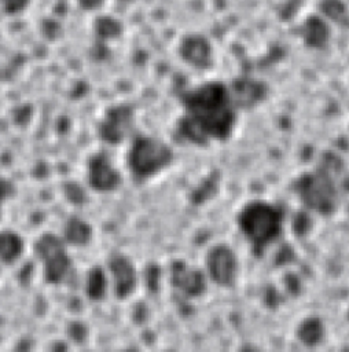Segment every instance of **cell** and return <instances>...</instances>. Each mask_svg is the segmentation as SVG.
<instances>
[{
  "label": "cell",
  "mask_w": 349,
  "mask_h": 352,
  "mask_svg": "<svg viewBox=\"0 0 349 352\" xmlns=\"http://www.w3.org/2000/svg\"><path fill=\"white\" fill-rule=\"evenodd\" d=\"M184 104L188 111V128L195 136L223 139L232 131L235 113L223 85L217 82L201 85L187 94Z\"/></svg>",
  "instance_id": "6da1fadb"
},
{
  "label": "cell",
  "mask_w": 349,
  "mask_h": 352,
  "mask_svg": "<svg viewBox=\"0 0 349 352\" xmlns=\"http://www.w3.org/2000/svg\"><path fill=\"white\" fill-rule=\"evenodd\" d=\"M239 227L256 248H264L280 234L282 216L273 205L253 202L240 212Z\"/></svg>",
  "instance_id": "7a4b0ae2"
},
{
  "label": "cell",
  "mask_w": 349,
  "mask_h": 352,
  "mask_svg": "<svg viewBox=\"0 0 349 352\" xmlns=\"http://www.w3.org/2000/svg\"><path fill=\"white\" fill-rule=\"evenodd\" d=\"M300 195L301 201L315 212L331 213L335 209V186L324 173L305 175L300 182Z\"/></svg>",
  "instance_id": "3957f363"
},
{
  "label": "cell",
  "mask_w": 349,
  "mask_h": 352,
  "mask_svg": "<svg viewBox=\"0 0 349 352\" xmlns=\"http://www.w3.org/2000/svg\"><path fill=\"white\" fill-rule=\"evenodd\" d=\"M172 160L170 148L154 138H140L135 142L131 153V161L136 172L151 175L165 168Z\"/></svg>",
  "instance_id": "277c9868"
},
{
  "label": "cell",
  "mask_w": 349,
  "mask_h": 352,
  "mask_svg": "<svg viewBox=\"0 0 349 352\" xmlns=\"http://www.w3.org/2000/svg\"><path fill=\"white\" fill-rule=\"evenodd\" d=\"M207 270L212 279L218 285H231L236 276L235 254L228 248H214L207 256Z\"/></svg>",
  "instance_id": "5b68a950"
},
{
  "label": "cell",
  "mask_w": 349,
  "mask_h": 352,
  "mask_svg": "<svg viewBox=\"0 0 349 352\" xmlns=\"http://www.w3.org/2000/svg\"><path fill=\"white\" fill-rule=\"evenodd\" d=\"M132 122V113L126 106H115L110 109L103 120V132L114 139L125 133Z\"/></svg>",
  "instance_id": "8992f818"
},
{
  "label": "cell",
  "mask_w": 349,
  "mask_h": 352,
  "mask_svg": "<svg viewBox=\"0 0 349 352\" xmlns=\"http://www.w3.org/2000/svg\"><path fill=\"white\" fill-rule=\"evenodd\" d=\"M120 23L111 16H99L93 23V32L100 40H113L120 34Z\"/></svg>",
  "instance_id": "52a82bcc"
},
{
  "label": "cell",
  "mask_w": 349,
  "mask_h": 352,
  "mask_svg": "<svg viewBox=\"0 0 349 352\" xmlns=\"http://www.w3.org/2000/svg\"><path fill=\"white\" fill-rule=\"evenodd\" d=\"M301 336L306 342H316L322 337V326L317 320L311 319L302 324Z\"/></svg>",
  "instance_id": "ba28073f"
},
{
  "label": "cell",
  "mask_w": 349,
  "mask_h": 352,
  "mask_svg": "<svg viewBox=\"0 0 349 352\" xmlns=\"http://www.w3.org/2000/svg\"><path fill=\"white\" fill-rule=\"evenodd\" d=\"M187 44V48L184 50V55H190V54H194L191 55V62H194V58H195V54H198V63L199 62H203L205 56H207V50H206V45H203V40H196V38H191Z\"/></svg>",
  "instance_id": "9c48e42d"
},
{
  "label": "cell",
  "mask_w": 349,
  "mask_h": 352,
  "mask_svg": "<svg viewBox=\"0 0 349 352\" xmlns=\"http://www.w3.org/2000/svg\"><path fill=\"white\" fill-rule=\"evenodd\" d=\"M1 3V8L7 12V14H19L22 12L27 4L29 0H0Z\"/></svg>",
  "instance_id": "30bf717a"
},
{
  "label": "cell",
  "mask_w": 349,
  "mask_h": 352,
  "mask_svg": "<svg viewBox=\"0 0 349 352\" xmlns=\"http://www.w3.org/2000/svg\"><path fill=\"white\" fill-rule=\"evenodd\" d=\"M78 7L84 11H96L102 8L106 0H76Z\"/></svg>",
  "instance_id": "8fae6325"
},
{
  "label": "cell",
  "mask_w": 349,
  "mask_h": 352,
  "mask_svg": "<svg viewBox=\"0 0 349 352\" xmlns=\"http://www.w3.org/2000/svg\"><path fill=\"white\" fill-rule=\"evenodd\" d=\"M124 1H126V0H124Z\"/></svg>",
  "instance_id": "7c38bea8"
},
{
  "label": "cell",
  "mask_w": 349,
  "mask_h": 352,
  "mask_svg": "<svg viewBox=\"0 0 349 352\" xmlns=\"http://www.w3.org/2000/svg\"><path fill=\"white\" fill-rule=\"evenodd\" d=\"M246 352H249V351H246Z\"/></svg>",
  "instance_id": "4fadbf2b"
}]
</instances>
